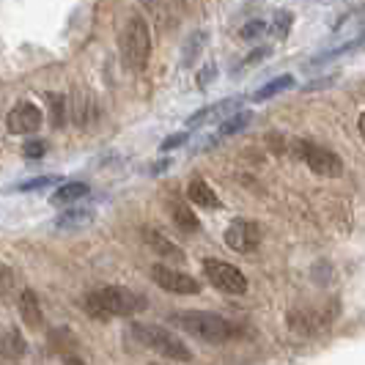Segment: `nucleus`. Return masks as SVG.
<instances>
[{"mask_svg": "<svg viewBox=\"0 0 365 365\" xmlns=\"http://www.w3.org/2000/svg\"><path fill=\"white\" fill-rule=\"evenodd\" d=\"M212 77H215V63H209V69H203L201 80H198V86H201V88H206V86L212 83Z\"/></svg>", "mask_w": 365, "mask_h": 365, "instance_id": "obj_30", "label": "nucleus"}, {"mask_svg": "<svg viewBox=\"0 0 365 365\" xmlns=\"http://www.w3.org/2000/svg\"><path fill=\"white\" fill-rule=\"evenodd\" d=\"M41 121H44V115L34 102H19L17 108L6 115V127L14 135H34L41 127Z\"/></svg>", "mask_w": 365, "mask_h": 365, "instance_id": "obj_9", "label": "nucleus"}, {"mask_svg": "<svg viewBox=\"0 0 365 365\" xmlns=\"http://www.w3.org/2000/svg\"><path fill=\"white\" fill-rule=\"evenodd\" d=\"M187 198L195 203V206H201V209H220V198L215 195V190L203 182V179H192V182H190V187H187Z\"/></svg>", "mask_w": 365, "mask_h": 365, "instance_id": "obj_13", "label": "nucleus"}, {"mask_svg": "<svg viewBox=\"0 0 365 365\" xmlns=\"http://www.w3.org/2000/svg\"><path fill=\"white\" fill-rule=\"evenodd\" d=\"M203 274L206 280L225 294H245L247 292V277L242 274L239 267L228 264V261H220V258H206L203 261Z\"/></svg>", "mask_w": 365, "mask_h": 365, "instance_id": "obj_6", "label": "nucleus"}, {"mask_svg": "<svg viewBox=\"0 0 365 365\" xmlns=\"http://www.w3.org/2000/svg\"><path fill=\"white\" fill-rule=\"evenodd\" d=\"M69 102H72V118L77 127H88L93 118H96V99H93L91 91H86V88H74Z\"/></svg>", "mask_w": 365, "mask_h": 365, "instance_id": "obj_10", "label": "nucleus"}, {"mask_svg": "<svg viewBox=\"0 0 365 365\" xmlns=\"http://www.w3.org/2000/svg\"><path fill=\"white\" fill-rule=\"evenodd\" d=\"M225 245L234 250V253H253L258 245H261V228L253 220H234L225 231Z\"/></svg>", "mask_w": 365, "mask_h": 365, "instance_id": "obj_7", "label": "nucleus"}, {"mask_svg": "<svg viewBox=\"0 0 365 365\" xmlns=\"http://www.w3.org/2000/svg\"><path fill=\"white\" fill-rule=\"evenodd\" d=\"M58 182L55 176H38V179H31V182H22L17 187V190H22V192H31V190H38V187H47V184Z\"/></svg>", "mask_w": 365, "mask_h": 365, "instance_id": "obj_28", "label": "nucleus"}, {"mask_svg": "<svg viewBox=\"0 0 365 365\" xmlns=\"http://www.w3.org/2000/svg\"><path fill=\"white\" fill-rule=\"evenodd\" d=\"M69 365H83L80 360H69Z\"/></svg>", "mask_w": 365, "mask_h": 365, "instance_id": "obj_33", "label": "nucleus"}, {"mask_svg": "<svg viewBox=\"0 0 365 365\" xmlns=\"http://www.w3.org/2000/svg\"><path fill=\"white\" fill-rule=\"evenodd\" d=\"M129 335H132L140 346L151 349L154 354H160L165 360H173V363H192V349L187 346L179 335H173L170 329L160 327V324H132Z\"/></svg>", "mask_w": 365, "mask_h": 365, "instance_id": "obj_2", "label": "nucleus"}, {"mask_svg": "<svg viewBox=\"0 0 365 365\" xmlns=\"http://www.w3.org/2000/svg\"><path fill=\"white\" fill-rule=\"evenodd\" d=\"M19 316H22V324L31 329L41 327V305H38V297L34 289H22L19 292Z\"/></svg>", "mask_w": 365, "mask_h": 365, "instance_id": "obj_11", "label": "nucleus"}, {"mask_svg": "<svg viewBox=\"0 0 365 365\" xmlns=\"http://www.w3.org/2000/svg\"><path fill=\"white\" fill-rule=\"evenodd\" d=\"M292 86H294V77H292V74L274 77L272 83H267L264 88H258V91L253 93V102H267V99H272V96H277V93L286 91V88H292Z\"/></svg>", "mask_w": 365, "mask_h": 365, "instance_id": "obj_19", "label": "nucleus"}, {"mask_svg": "<svg viewBox=\"0 0 365 365\" xmlns=\"http://www.w3.org/2000/svg\"><path fill=\"white\" fill-rule=\"evenodd\" d=\"M86 311L93 319L105 322L110 316H135V313L146 311V299L124 286H105L86 297Z\"/></svg>", "mask_w": 365, "mask_h": 365, "instance_id": "obj_1", "label": "nucleus"}, {"mask_svg": "<svg viewBox=\"0 0 365 365\" xmlns=\"http://www.w3.org/2000/svg\"><path fill=\"white\" fill-rule=\"evenodd\" d=\"M91 220V212H66L58 217V225L61 228H77V225H86Z\"/></svg>", "mask_w": 365, "mask_h": 365, "instance_id": "obj_23", "label": "nucleus"}, {"mask_svg": "<svg viewBox=\"0 0 365 365\" xmlns=\"http://www.w3.org/2000/svg\"><path fill=\"white\" fill-rule=\"evenodd\" d=\"M17 294V274L11 267H6V264H0V299L3 302H11Z\"/></svg>", "mask_w": 365, "mask_h": 365, "instance_id": "obj_21", "label": "nucleus"}, {"mask_svg": "<svg viewBox=\"0 0 365 365\" xmlns=\"http://www.w3.org/2000/svg\"><path fill=\"white\" fill-rule=\"evenodd\" d=\"M239 102L242 99H222V102H217V105H209V108L198 110L192 118H190V127H198V124H203V121H217V118H228L234 110L239 108Z\"/></svg>", "mask_w": 365, "mask_h": 365, "instance_id": "obj_12", "label": "nucleus"}, {"mask_svg": "<svg viewBox=\"0 0 365 365\" xmlns=\"http://www.w3.org/2000/svg\"><path fill=\"white\" fill-rule=\"evenodd\" d=\"M292 22H294V17L289 14V11H277V14H274V22H272V34L283 38L286 34H289Z\"/></svg>", "mask_w": 365, "mask_h": 365, "instance_id": "obj_25", "label": "nucleus"}, {"mask_svg": "<svg viewBox=\"0 0 365 365\" xmlns=\"http://www.w3.org/2000/svg\"><path fill=\"white\" fill-rule=\"evenodd\" d=\"M360 135H363V140H365V110H363V115H360Z\"/></svg>", "mask_w": 365, "mask_h": 365, "instance_id": "obj_32", "label": "nucleus"}, {"mask_svg": "<svg viewBox=\"0 0 365 365\" xmlns=\"http://www.w3.org/2000/svg\"><path fill=\"white\" fill-rule=\"evenodd\" d=\"M86 195H88V184L69 182V184H63V187L55 190L53 203L55 206H69V203H77L80 198H86Z\"/></svg>", "mask_w": 365, "mask_h": 365, "instance_id": "obj_15", "label": "nucleus"}, {"mask_svg": "<svg viewBox=\"0 0 365 365\" xmlns=\"http://www.w3.org/2000/svg\"><path fill=\"white\" fill-rule=\"evenodd\" d=\"M44 151H47L44 140H31V143H25V148H22V154H25L28 160H38V157H44Z\"/></svg>", "mask_w": 365, "mask_h": 365, "instance_id": "obj_27", "label": "nucleus"}, {"mask_svg": "<svg viewBox=\"0 0 365 365\" xmlns=\"http://www.w3.org/2000/svg\"><path fill=\"white\" fill-rule=\"evenodd\" d=\"M151 55V31L140 14H132L121 31V58L129 72H143Z\"/></svg>", "mask_w": 365, "mask_h": 365, "instance_id": "obj_4", "label": "nucleus"}, {"mask_svg": "<svg viewBox=\"0 0 365 365\" xmlns=\"http://www.w3.org/2000/svg\"><path fill=\"white\" fill-rule=\"evenodd\" d=\"M170 217H173V222H176V228L184 231V234H198V231H201L198 217H195L192 209L184 206V203H173V206H170Z\"/></svg>", "mask_w": 365, "mask_h": 365, "instance_id": "obj_14", "label": "nucleus"}, {"mask_svg": "<svg viewBox=\"0 0 365 365\" xmlns=\"http://www.w3.org/2000/svg\"><path fill=\"white\" fill-rule=\"evenodd\" d=\"M143 239H146V245L154 250V253H160V256H165V258H182V250H179L170 239H165L163 234H157V231L146 228V231H143Z\"/></svg>", "mask_w": 365, "mask_h": 365, "instance_id": "obj_16", "label": "nucleus"}, {"mask_svg": "<svg viewBox=\"0 0 365 365\" xmlns=\"http://www.w3.org/2000/svg\"><path fill=\"white\" fill-rule=\"evenodd\" d=\"M269 28H267V22H261V19H250L245 28H242V38H258L261 34H267Z\"/></svg>", "mask_w": 365, "mask_h": 365, "instance_id": "obj_26", "label": "nucleus"}, {"mask_svg": "<svg viewBox=\"0 0 365 365\" xmlns=\"http://www.w3.org/2000/svg\"><path fill=\"white\" fill-rule=\"evenodd\" d=\"M297 154L299 160L311 168L313 173L319 176H327V179H335L344 173V163L335 151L319 146V143H311V140H297Z\"/></svg>", "mask_w": 365, "mask_h": 365, "instance_id": "obj_5", "label": "nucleus"}, {"mask_svg": "<svg viewBox=\"0 0 365 365\" xmlns=\"http://www.w3.org/2000/svg\"><path fill=\"white\" fill-rule=\"evenodd\" d=\"M269 55H272V47H267V44H264V47H256L253 53H247L245 58H242V63L237 66V72H245L247 66H253V63L264 61V58H269Z\"/></svg>", "mask_w": 365, "mask_h": 365, "instance_id": "obj_24", "label": "nucleus"}, {"mask_svg": "<svg viewBox=\"0 0 365 365\" xmlns=\"http://www.w3.org/2000/svg\"><path fill=\"white\" fill-rule=\"evenodd\" d=\"M170 322L179 329H184L187 335L198 338L203 344H225L231 338V324L212 311H179L170 316Z\"/></svg>", "mask_w": 365, "mask_h": 365, "instance_id": "obj_3", "label": "nucleus"}, {"mask_svg": "<svg viewBox=\"0 0 365 365\" xmlns=\"http://www.w3.org/2000/svg\"><path fill=\"white\" fill-rule=\"evenodd\" d=\"M9 365H19V363H9Z\"/></svg>", "mask_w": 365, "mask_h": 365, "instance_id": "obj_34", "label": "nucleus"}, {"mask_svg": "<svg viewBox=\"0 0 365 365\" xmlns=\"http://www.w3.org/2000/svg\"><path fill=\"white\" fill-rule=\"evenodd\" d=\"M50 113H53V127H63V115H66V96L50 93Z\"/></svg>", "mask_w": 365, "mask_h": 365, "instance_id": "obj_22", "label": "nucleus"}, {"mask_svg": "<svg viewBox=\"0 0 365 365\" xmlns=\"http://www.w3.org/2000/svg\"><path fill=\"white\" fill-rule=\"evenodd\" d=\"M0 354L9 357V360H17V357L25 354V341H22V335L17 329H6L0 335Z\"/></svg>", "mask_w": 365, "mask_h": 365, "instance_id": "obj_18", "label": "nucleus"}, {"mask_svg": "<svg viewBox=\"0 0 365 365\" xmlns=\"http://www.w3.org/2000/svg\"><path fill=\"white\" fill-rule=\"evenodd\" d=\"M140 3L146 6L148 11H157V9H160V0H140Z\"/></svg>", "mask_w": 365, "mask_h": 365, "instance_id": "obj_31", "label": "nucleus"}, {"mask_svg": "<svg viewBox=\"0 0 365 365\" xmlns=\"http://www.w3.org/2000/svg\"><path fill=\"white\" fill-rule=\"evenodd\" d=\"M182 143H187V135H184V132H179V135H170V138L163 143V151H170V148L182 146Z\"/></svg>", "mask_w": 365, "mask_h": 365, "instance_id": "obj_29", "label": "nucleus"}, {"mask_svg": "<svg viewBox=\"0 0 365 365\" xmlns=\"http://www.w3.org/2000/svg\"><path fill=\"white\" fill-rule=\"evenodd\" d=\"M151 280L170 294H198L201 292V283L187 272H179V269H170L165 264H154L151 267Z\"/></svg>", "mask_w": 365, "mask_h": 365, "instance_id": "obj_8", "label": "nucleus"}, {"mask_svg": "<svg viewBox=\"0 0 365 365\" xmlns=\"http://www.w3.org/2000/svg\"><path fill=\"white\" fill-rule=\"evenodd\" d=\"M253 121V113L250 110H237V113H231L222 124H220L217 129V138H231V135H237V132H242V129L247 127Z\"/></svg>", "mask_w": 365, "mask_h": 365, "instance_id": "obj_17", "label": "nucleus"}, {"mask_svg": "<svg viewBox=\"0 0 365 365\" xmlns=\"http://www.w3.org/2000/svg\"><path fill=\"white\" fill-rule=\"evenodd\" d=\"M206 41H209V34H206V31H195L192 36L187 38V44H184V55H182L184 66H192V63H195V58L201 55V50L206 47Z\"/></svg>", "mask_w": 365, "mask_h": 365, "instance_id": "obj_20", "label": "nucleus"}]
</instances>
